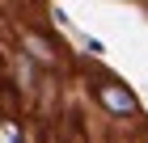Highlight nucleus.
<instances>
[{
  "instance_id": "2",
  "label": "nucleus",
  "mask_w": 148,
  "mask_h": 143,
  "mask_svg": "<svg viewBox=\"0 0 148 143\" xmlns=\"http://www.w3.org/2000/svg\"><path fill=\"white\" fill-rule=\"evenodd\" d=\"M21 46H25V59H30V63H38V67H59L55 46H51V42H42L34 30H21Z\"/></svg>"
},
{
  "instance_id": "4",
  "label": "nucleus",
  "mask_w": 148,
  "mask_h": 143,
  "mask_svg": "<svg viewBox=\"0 0 148 143\" xmlns=\"http://www.w3.org/2000/svg\"><path fill=\"white\" fill-rule=\"evenodd\" d=\"M68 143H89V139H80V135H72V139H68Z\"/></svg>"
},
{
  "instance_id": "3",
  "label": "nucleus",
  "mask_w": 148,
  "mask_h": 143,
  "mask_svg": "<svg viewBox=\"0 0 148 143\" xmlns=\"http://www.w3.org/2000/svg\"><path fill=\"white\" fill-rule=\"evenodd\" d=\"M0 143H25V122L13 110H0Z\"/></svg>"
},
{
  "instance_id": "1",
  "label": "nucleus",
  "mask_w": 148,
  "mask_h": 143,
  "mask_svg": "<svg viewBox=\"0 0 148 143\" xmlns=\"http://www.w3.org/2000/svg\"><path fill=\"white\" fill-rule=\"evenodd\" d=\"M89 88H93V101L102 105L110 118H140V101H136V93L123 84V80H114V76H93L89 80Z\"/></svg>"
}]
</instances>
